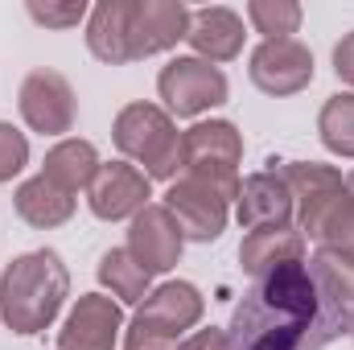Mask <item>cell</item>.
<instances>
[{
    "label": "cell",
    "instance_id": "44dd1931",
    "mask_svg": "<svg viewBox=\"0 0 354 350\" xmlns=\"http://www.w3.org/2000/svg\"><path fill=\"white\" fill-rule=\"evenodd\" d=\"M99 165H103V161H99V153H95L91 140L66 136V140H58V145L46 153L41 177H50V181H54L58 190H66V194H79V190H91Z\"/></svg>",
    "mask_w": 354,
    "mask_h": 350
},
{
    "label": "cell",
    "instance_id": "4dcf8cb0",
    "mask_svg": "<svg viewBox=\"0 0 354 350\" xmlns=\"http://www.w3.org/2000/svg\"><path fill=\"white\" fill-rule=\"evenodd\" d=\"M346 334H351V338H354V317H351V330H346Z\"/></svg>",
    "mask_w": 354,
    "mask_h": 350
},
{
    "label": "cell",
    "instance_id": "277c9868",
    "mask_svg": "<svg viewBox=\"0 0 354 350\" xmlns=\"http://www.w3.org/2000/svg\"><path fill=\"white\" fill-rule=\"evenodd\" d=\"M202 309H206V301L189 280H165L161 288H153L140 301V309L124 334V350H177L185 330H194L202 322Z\"/></svg>",
    "mask_w": 354,
    "mask_h": 350
},
{
    "label": "cell",
    "instance_id": "2e32d148",
    "mask_svg": "<svg viewBox=\"0 0 354 350\" xmlns=\"http://www.w3.org/2000/svg\"><path fill=\"white\" fill-rule=\"evenodd\" d=\"M124 330V309L120 301L103 293H83L58 330V350H115V338Z\"/></svg>",
    "mask_w": 354,
    "mask_h": 350
},
{
    "label": "cell",
    "instance_id": "52a82bcc",
    "mask_svg": "<svg viewBox=\"0 0 354 350\" xmlns=\"http://www.w3.org/2000/svg\"><path fill=\"white\" fill-rule=\"evenodd\" d=\"M157 95L165 99V111L177 120H194L218 103H227V75L214 66V62H202V58H174L169 66H161L157 75Z\"/></svg>",
    "mask_w": 354,
    "mask_h": 350
},
{
    "label": "cell",
    "instance_id": "5bb4252c",
    "mask_svg": "<svg viewBox=\"0 0 354 350\" xmlns=\"http://www.w3.org/2000/svg\"><path fill=\"white\" fill-rule=\"evenodd\" d=\"M128 252L136 256V264L157 276V272H169L181 264V252H185V235L174 223V214L161 206V202H149L132 227H128Z\"/></svg>",
    "mask_w": 354,
    "mask_h": 350
},
{
    "label": "cell",
    "instance_id": "6da1fadb",
    "mask_svg": "<svg viewBox=\"0 0 354 350\" xmlns=\"http://www.w3.org/2000/svg\"><path fill=\"white\" fill-rule=\"evenodd\" d=\"M317 322V288L305 260L260 276L231 313L227 350H309Z\"/></svg>",
    "mask_w": 354,
    "mask_h": 350
},
{
    "label": "cell",
    "instance_id": "d4e9b609",
    "mask_svg": "<svg viewBox=\"0 0 354 350\" xmlns=\"http://www.w3.org/2000/svg\"><path fill=\"white\" fill-rule=\"evenodd\" d=\"M322 248L330 252H342V256H354V198L342 194L338 206L330 210L326 227H322Z\"/></svg>",
    "mask_w": 354,
    "mask_h": 350
},
{
    "label": "cell",
    "instance_id": "30bf717a",
    "mask_svg": "<svg viewBox=\"0 0 354 350\" xmlns=\"http://www.w3.org/2000/svg\"><path fill=\"white\" fill-rule=\"evenodd\" d=\"M161 206L174 214L181 235L194 239V243H214L227 231V219H231V202H223L210 185H202V181H194L185 174L177 181H169Z\"/></svg>",
    "mask_w": 354,
    "mask_h": 350
},
{
    "label": "cell",
    "instance_id": "3957f363",
    "mask_svg": "<svg viewBox=\"0 0 354 350\" xmlns=\"http://www.w3.org/2000/svg\"><path fill=\"white\" fill-rule=\"evenodd\" d=\"M111 140L115 149L145 165L149 181H177L181 174V132H177L174 116L157 103H128L120 107L115 124H111Z\"/></svg>",
    "mask_w": 354,
    "mask_h": 350
},
{
    "label": "cell",
    "instance_id": "e0dca14e",
    "mask_svg": "<svg viewBox=\"0 0 354 350\" xmlns=\"http://www.w3.org/2000/svg\"><path fill=\"white\" fill-rule=\"evenodd\" d=\"M243 17L223 4H206L189 12V33L185 42L194 46V58L202 62H231L243 50Z\"/></svg>",
    "mask_w": 354,
    "mask_h": 350
},
{
    "label": "cell",
    "instance_id": "5b68a950",
    "mask_svg": "<svg viewBox=\"0 0 354 350\" xmlns=\"http://www.w3.org/2000/svg\"><path fill=\"white\" fill-rule=\"evenodd\" d=\"M239 161H243V136L231 120H202L189 132H181L185 177L210 185L223 202L239 198Z\"/></svg>",
    "mask_w": 354,
    "mask_h": 350
},
{
    "label": "cell",
    "instance_id": "7c38bea8",
    "mask_svg": "<svg viewBox=\"0 0 354 350\" xmlns=\"http://www.w3.org/2000/svg\"><path fill=\"white\" fill-rule=\"evenodd\" d=\"M153 198V181L145 169H136L132 161H107L99 165V174L87 190L91 214L103 223H120V219H136Z\"/></svg>",
    "mask_w": 354,
    "mask_h": 350
},
{
    "label": "cell",
    "instance_id": "f1b7e54d",
    "mask_svg": "<svg viewBox=\"0 0 354 350\" xmlns=\"http://www.w3.org/2000/svg\"><path fill=\"white\" fill-rule=\"evenodd\" d=\"M177 350H227V330L210 326V330H194L189 338H181Z\"/></svg>",
    "mask_w": 354,
    "mask_h": 350
},
{
    "label": "cell",
    "instance_id": "7a4b0ae2",
    "mask_svg": "<svg viewBox=\"0 0 354 350\" xmlns=\"http://www.w3.org/2000/svg\"><path fill=\"white\" fill-rule=\"evenodd\" d=\"M71 297V272L54 248L25 252L0 272V317L12 334H41Z\"/></svg>",
    "mask_w": 354,
    "mask_h": 350
},
{
    "label": "cell",
    "instance_id": "cb8c5ba5",
    "mask_svg": "<svg viewBox=\"0 0 354 350\" xmlns=\"http://www.w3.org/2000/svg\"><path fill=\"white\" fill-rule=\"evenodd\" d=\"M248 21L256 25V33H264V42L292 37L297 25H301V4L297 0H252Z\"/></svg>",
    "mask_w": 354,
    "mask_h": 350
},
{
    "label": "cell",
    "instance_id": "4316f807",
    "mask_svg": "<svg viewBox=\"0 0 354 350\" xmlns=\"http://www.w3.org/2000/svg\"><path fill=\"white\" fill-rule=\"evenodd\" d=\"M29 17L37 21V25H46V29H75L83 17H91L87 4L83 0H66V4H29Z\"/></svg>",
    "mask_w": 354,
    "mask_h": 350
},
{
    "label": "cell",
    "instance_id": "8fae6325",
    "mask_svg": "<svg viewBox=\"0 0 354 350\" xmlns=\"http://www.w3.org/2000/svg\"><path fill=\"white\" fill-rule=\"evenodd\" d=\"M252 83L272 95V99H284V95H297L313 83V54L305 42L297 37H276V42H260L252 50V66H248Z\"/></svg>",
    "mask_w": 354,
    "mask_h": 350
},
{
    "label": "cell",
    "instance_id": "484cf974",
    "mask_svg": "<svg viewBox=\"0 0 354 350\" xmlns=\"http://www.w3.org/2000/svg\"><path fill=\"white\" fill-rule=\"evenodd\" d=\"M29 165V140L21 128H12L8 120H0V181H12Z\"/></svg>",
    "mask_w": 354,
    "mask_h": 350
},
{
    "label": "cell",
    "instance_id": "9c48e42d",
    "mask_svg": "<svg viewBox=\"0 0 354 350\" xmlns=\"http://www.w3.org/2000/svg\"><path fill=\"white\" fill-rule=\"evenodd\" d=\"M17 107H21V120L41 136H66L75 128V116H79L71 79L62 71H50V66H37L25 75Z\"/></svg>",
    "mask_w": 354,
    "mask_h": 350
},
{
    "label": "cell",
    "instance_id": "4fadbf2b",
    "mask_svg": "<svg viewBox=\"0 0 354 350\" xmlns=\"http://www.w3.org/2000/svg\"><path fill=\"white\" fill-rule=\"evenodd\" d=\"M235 214L243 231H264V227H292L297 223V202L288 181L280 169H260V174L239 181V198H235Z\"/></svg>",
    "mask_w": 354,
    "mask_h": 350
},
{
    "label": "cell",
    "instance_id": "7402d4cb",
    "mask_svg": "<svg viewBox=\"0 0 354 350\" xmlns=\"http://www.w3.org/2000/svg\"><path fill=\"white\" fill-rule=\"evenodd\" d=\"M99 284L111 288V297L120 305H140L153 293V276L136 264V256L128 248H111L99 256Z\"/></svg>",
    "mask_w": 354,
    "mask_h": 350
},
{
    "label": "cell",
    "instance_id": "d6986e66",
    "mask_svg": "<svg viewBox=\"0 0 354 350\" xmlns=\"http://www.w3.org/2000/svg\"><path fill=\"white\" fill-rule=\"evenodd\" d=\"M305 260V235L297 227H264V231H248V239L239 243V264L252 280H260L268 272H276L280 264H301Z\"/></svg>",
    "mask_w": 354,
    "mask_h": 350
},
{
    "label": "cell",
    "instance_id": "ba28073f",
    "mask_svg": "<svg viewBox=\"0 0 354 350\" xmlns=\"http://www.w3.org/2000/svg\"><path fill=\"white\" fill-rule=\"evenodd\" d=\"M276 165V161H272ZM280 177L288 181L292 190V202H297V231L305 239H322V227L330 219V210L338 206V198L346 194L342 174L334 165H322V161H284L276 165Z\"/></svg>",
    "mask_w": 354,
    "mask_h": 350
},
{
    "label": "cell",
    "instance_id": "9a60e30c",
    "mask_svg": "<svg viewBox=\"0 0 354 350\" xmlns=\"http://www.w3.org/2000/svg\"><path fill=\"white\" fill-rule=\"evenodd\" d=\"M185 33H189V8L181 0H132V25H128L132 62L174 50Z\"/></svg>",
    "mask_w": 354,
    "mask_h": 350
},
{
    "label": "cell",
    "instance_id": "ac0fdd59",
    "mask_svg": "<svg viewBox=\"0 0 354 350\" xmlns=\"http://www.w3.org/2000/svg\"><path fill=\"white\" fill-rule=\"evenodd\" d=\"M128 25H132V0H99L87 17V50L107 66L132 62Z\"/></svg>",
    "mask_w": 354,
    "mask_h": 350
},
{
    "label": "cell",
    "instance_id": "8992f818",
    "mask_svg": "<svg viewBox=\"0 0 354 350\" xmlns=\"http://www.w3.org/2000/svg\"><path fill=\"white\" fill-rule=\"evenodd\" d=\"M305 268H309L313 288H317V322H313V334H309V350H322V347H330L338 334L351 330V317H354V256L317 248L313 260L305 264Z\"/></svg>",
    "mask_w": 354,
    "mask_h": 350
},
{
    "label": "cell",
    "instance_id": "ffe728a7",
    "mask_svg": "<svg viewBox=\"0 0 354 350\" xmlns=\"http://www.w3.org/2000/svg\"><path fill=\"white\" fill-rule=\"evenodd\" d=\"M12 206H17V214H21L29 227L50 231V227H62V223L75 214V194L58 190L50 177L37 174V177H29V181H21V185H17Z\"/></svg>",
    "mask_w": 354,
    "mask_h": 350
},
{
    "label": "cell",
    "instance_id": "83f0119b",
    "mask_svg": "<svg viewBox=\"0 0 354 350\" xmlns=\"http://www.w3.org/2000/svg\"><path fill=\"white\" fill-rule=\"evenodd\" d=\"M334 75H338L346 87H354V29L334 46Z\"/></svg>",
    "mask_w": 354,
    "mask_h": 350
},
{
    "label": "cell",
    "instance_id": "603a6c76",
    "mask_svg": "<svg viewBox=\"0 0 354 350\" xmlns=\"http://www.w3.org/2000/svg\"><path fill=\"white\" fill-rule=\"evenodd\" d=\"M317 136L334 157H354V91H338L322 103Z\"/></svg>",
    "mask_w": 354,
    "mask_h": 350
},
{
    "label": "cell",
    "instance_id": "f546056e",
    "mask_svg": "<svg viewBox=\"0 0 354 350\" xmlns=\"http://www.w3.org/2000/svg\"><path fill=\"white\" fill-rule=\"evenodd\" d=\"M342 185H346V194H351V198H354V169H351V174H346V181H342Z\"/></svg>",
    "mask_w": 354,
    "mask_h": 350
}]
</instances>
